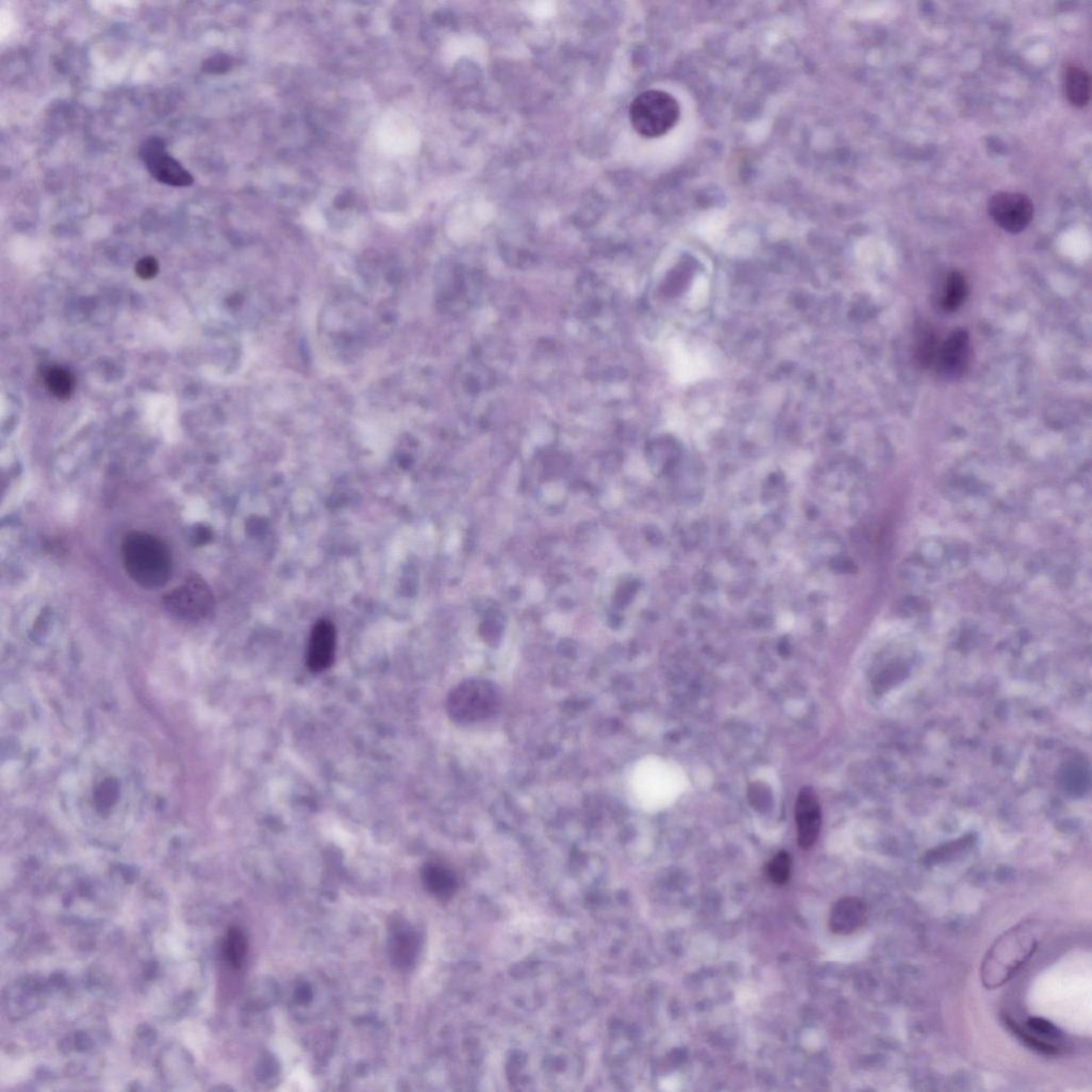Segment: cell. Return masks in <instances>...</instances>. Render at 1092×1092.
Listing matches in <instances>:
<instances>
[{
    "mask_svg": "<svg viewBox=\"0 0 1092 1092\" xmlns=\"http://www.w3.org/2000/svg\"><path fill=\"white\" fill-rule=\"evenodd\" d=\"M1038 938L1032 924L1021 923L1006 932L989 948L980 967V979L986 989L993 990L1012 979L1034 955Z\"/></svg>",
    "mask_w": 1092,
    "mask_h": 1092,
    "instance_id": "1",
    "label": "cell"
},
{
    "mask_svg": "<svg viewBox=\"0 0 1092 1092\" xmlns=\"http://www.w3.org/2000/svg\"><path fill=\"white\" fill-rule=\"evenodd\" d=\"M122 558L128 577L142 588H161L169 581L171 553L155 536L139 531L128 534L123 541Z\"/></svg>",
    "mask_w": 1092,
    "mask_h": 1092,
    "instance_id": "2",
    "label": "cell"
},
{
    "mask_svg": "<svg viewBox=\"0 0 1092 1092\" xmlns=\"http://www.w3.org/2000/svg\"><path fill=\"white\" fill-rule=\"evenodd\" d=\"M681 108L672 94L662 90H648L637 95L630 107V119L635 132L644 138H659L677 126Z\"/></svg>",
    "mask_w": 1092,
    "mask_h": 1092,
    "instance_id": "3",
    "label": "cell"
},
{
    "mask_svg": "<svg viewBox=\"0 0 1092 1092\" xmlns=\"http://www.w3.org/2000/svg\"><path fill=\"white\" fill-rule=\"evenodd\" d=\"M501 706L495 685L483 679L460 683L448 694L447 713L454 722L473 723L495 715Z\"/></svg>",
    "mask_w": 1092,
    "mask_h": 1092,
    "instance_id": "4",
    "label": "cell"
},
{
    "mask_svg": "<svg viewBox=\"0 0 1092 1092\" xmlns=\"http://www.w3.org/2000/svg\"><path fill=\"white\" fill-rule=\"evenodd\" d=\"M164 605L171 615L180 619L198 621L212 611L214 597L202 579L195 577L167 593Z\"/></svg>",
    "mask_w": 1092,
    "mask_h": 1092,
    "instance_id": "5",
    "label": "cell"
},
{
    "mask_svg": "<svg viewBox=\"0 0 1092 1092\" xmlns=\"http://www.w3.org/2000/svg\"><path fill=\"white\" fill-rule=\"evenodd\" d=\"M139 154L147 171L160 183L174 187H189L194 184V176L167 153L164 139H147L142 143Z\"/></svg>",
    "mask_w": 1092,
    "mask_h": 1092,
    "instance_id": "6",
    "label": "cell"
},
{
    "mask_svg": "<svg viewBox=\"0 0 1092 1092\" xmlns=\"http://www.w3.org/2000/svg\"><path fill=\"white\" fill-rule=\"evenodd\" d=\"M988 212L993 222L1004 231L1018 234L1032 222L1034 204L1027 195L1019 193H998L989 200Z\"/></svg>",
    "mask_w": 1092,
    "mask_h": 1092,
    "instance_id": "7",
    "label": "cell"
},
{
    "mask_svg": "<svg viewBox=\"0 0 1092 1092\" xmlns=\"http://www.w3.org/2000/svg\"><path fill=\"white\" fill-rule=\"evenodd\" d=\"M969 334L966 330H955L938 349L937 370L946 379H958L964 375L969 364Z\"/></svg>",
    "mask_w": 1092,
    "mask_h": 1092,
    "instance_id": "8",
    "label": "cell"
},
{
    "mask_svg": "<svg viewBox=\"0 0 1092 1092\" xmlns=\"http://www.w3.org/2000/svg\"><path fill=\"white\" fill-rule=\"evenodd\" d=\"M798 842L803 850L816 844L822 828V811L817 795L811 788H804L798 795L796 809Z\"/></svg>",
    "mask_w": 1092,
    "mask_h": 1092,
    "instance_id": "9",
    "label": "cell"
},
{
    "mask_svg": "<svg viewBox=\"0 0 1092 1092\" xmlns=\"http://www.w3.org/2000/svg\"><path fill=\"white\" fill-rule=\"evenodd\" d=\"M337 629L331 621L319 620L311 633L306 664L310 672L320 673L334 663L337 652Z\"/></svg>",
    "mask_w": 1092,
    "mask_h": 1092,
    "instance_id": "10",
    "label": "cell"
},
{
    "mask_svg": "<svg viewBox=\"0 0 1092 1092\" xmlns=\"http://www.w3.org/2000/svg\"><path fill=\"white\" fill-rule=\"evenodd\" d=\"M389 952L392 964L397 969L410 970L420 956V933L409 923H395L390 932Z\"/></svg>",
    "mask_w": 1092,
    "mask_h": 1092,
    "instance_id": "11",
    "label": "cell"
},
{
    "mask_svg": "<svg viewBox=\"0 0 1092 1092\" xmlns=\"http://www.w3.org/2000/svg\"><path fill=\"white\" fill-rule=\"evenodd\" d=\"M868 919V907L863 900L844 897L831 909L829 927L837 935H850L864 925Z\"/></svg>",
    "mask_w": 1092,
    "mask_h": 1092,
    "instance_id": "12",
    "label": "cell"
},
{
    "mask_svg": "<svg viewBox=\"0 0 1092 1092\" xmlns=\"http://www.w3.org/2000/svg\"><path fill=\"white\" fill-rule=\"evenodd\" d=\"M1063 89L1068 100L1075 107H1084L1089 104L1091 92L1090 76L1079 65H1067L1063 71Z\"/></svg>",
    "mask_w": 1092,
    "mask_h": 1092,
    "instance_id": "13",
    "label": "cell"
},
{
    "mask_svg": "<svg viewBox=\"0 0 1092 1092\" xmlns=\"http://www.w3.org/2000/svg\"><path fill=\"white\" fill-rule=\"evenodd\" d=\"M423 883L429 893L440 899H447L457 889L454 874L442 865L429 863L421 871Z\"/></svg>",
    "mask_w": 1092,
    "mask_h": 1092,
    "instance_id": "14",
    "label": "cell"
},
{
    "mask_svg": "<svg viewBox=\"0 0 1092 1092\" xmlns=\"http://www.w3.org/2000/svg\"><path fill=\"white\" fill-rule=\"evenodd\" d=\"M967 296L966 277L960 272L952 271L946 277L941 298V306L946 312H954L964 304Z\"/></svg>",
    "mask_w": 1092,
    "mask_h": 1092,
    "instance_id": "15",
    "label": "cell"
},
{
    "mask_svg": "<svg viewBox=\"0 0 1092 1092\" xmlns=\"http://www.w3.org/2000/svg\"><path fill=\"white\" fill-rule=\"evenodd\" d=\"M44 381L52 394L61 400L69 399L75 389L74 376L69 371L59 366L47 368Z\"/></svg>",
    "mask_w": 1092,
    "mask_h": 1092,
    "instance_id": "16",
    "label": "cell"
},
{
    "mask_svg": "<svg viewBox=\"0 0 1092 1092\" xmlns=\"http://www.w3.org/2000/svg\"><path fill=\"white\" fill-rule=\"evenodd\" d=\"M1003 1022L1006 1028H1008L1014 1037H1017L1025 1046L1033 1051L1043 1054V1055L1055 1056L1060 1054V1048L1054 1046L1053 1043L1042 1041L1031 1032L1024 1031L1017 1022H1014L1008 1015H1004Z\"/></svg>",
    "mask_w": 1092,
    "mask_h": 1092,
    "instance_id": "17",
    "label": "cell"
},
{
    "mask_svg": "<svg viewBox=\"0 0 1092 1092\" xmlns=\"http://www.w3.org/2000/svg\"><path fill=\"white\" fill-rule=\"evenodd\" d=\"M247 951L248 942L244 933L236 927L229 929L224 946L225 956L229 964L239 969L246 958Z\"/></svg>",
    "mask_w": 1092,
    "mask_h": 1092,
    "instance_id": "18",
    "label": "cell"
},
{
    "mask_svg": "<svg viewBox=\"0 0 1092 1092\" xmlns=\"http://www.w3.org/2000/svg\"><path fill=\"white\" fill-rule=\"evenodd\" d=\"M790 866L792 860L787 851H780L769 862L768 866V877L775 884H784L788 883L790 875Z\"/></svg>",
    "mask_w": 1092,
    "mask_h": 1092,
    "instance_id": "19",
    "label": "cell"
},
{
    "mask_svg": "<svg viewBox=\"0 0 1092 1092\" xmlns=\"http://www.w3.org/2000/svg\"><path fill=\"white\" fill-rule=\"evenodd\" d=\"M938 352L937 341L935 335L929 330H924L919 334L917 345V358L922 366L926 367L932 365L936 360Z\"/></svg>",
    "mask_w": 1092,
    "mask_h": 1092,
    "instance_id": "20",
    "label": "cell"
},
{
    "mask_svg": "<svg viewBox=\"0 0 1092 1092\" xmlns=\"http://www.w3.org/2000/svg\"><path fill=\"white\" fill-rule=\"evenodd\" d=\"M1027 1027L1029 1032L1036 1034L1037 1037L1050 1039V1041H1057L1061 1037V1033L1055 1025L1047 1021L1042 1018H1031L1028 1020ZM1041 1038V1037H1039Z\"/></svg>",
    "mask_w": 1092,
    "mask_h": 1092,
    "instance_id": "21",
    "label": "cell"
},
{
    "mask_svg": "<svg viewBox=\"0 0 1092 1092\" xmlns=\"http://www.w3.org/2000/svg\"><path fill=\"white\" fill-rule=\"evenodd\" d=\"M232 59L228 55L218 54L206 59L202 64V71L208 74H223L231 69Z\"/></svg>",
    "mask_w": 1092,
    "mask_h": 1092,
    "instance_id": "22",
    "label": "cell"
},
{
    "mask_svg": "<svg viewBox=\"0 0 1092 1092\" xmlns=\"http://www.w3.org/2000/svg\"><path fill=\"white\" fill-rule=\"evenodd\" d=\"M117 784L107 781L98 789L97 800L99 807L108 808L117 799Z\"/></svg>",
    "mask_w": 1092,
    "mask_h": 1092,
    "instance_id": "23",
    "label": "cell"
},
{
    "mask_svg": "<svg viewBox=\"0 0 1092 1092\" xmlns=\"http://www.w3.org/2000/svg\"><path fill=\"white\" fill-rule=\"evenodd\" d=\"M158 263L154 257L146 256L137 263L136 272L143 280H150L154 277L158 272Z\"/></svg>",
    "mask_w": 1092,
    "mask_h": 1092,
    "instance_id": "24",
    "label": "cell"
},
{
    "mask_svg": "<svg viewBox=\"0 0 1092 1092\" xmlns=\"http://www.w3.org/2000/svg\"><path fill=\"white\" fill-rule=\"evenodd\" d=\"M296 998L300 1003H308L312 999V991H311L308 986H301L297 989Z\"/></svg>",
    "mask_w": 1092,
    "mask_h": 1092,
    "instance_id": "25",
    "label": "cell"
},
{
    "mask_svg": "<svg viewBox=\"0 0 1092 1092\" xmlns=\"http://www.w3.org/2000/svg\"><path fill=\"white\" fill-rule=\"evenodd\" d=\"M194 538L196 543L204 544L212 538V533H210L209 529H206L205 527H201V529L195 531Z\"/></svg>",
    "mask_w": 1092,
    "mask_h": 1092,
    "instance_id": "26",
    "label": "cell"
}]
</instances>
